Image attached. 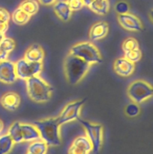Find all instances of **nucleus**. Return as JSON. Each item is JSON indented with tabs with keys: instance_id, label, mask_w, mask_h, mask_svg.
Segmentation results:
<instances>
[{
	"instance_id": "obj_23",
	"label": "nucleus",
	"mask_w": 153,
	"mask_h": 154,
	"mask_svg": "<svg viewBox=\"0 0 153 154\" xmlns=\"http://www.w3.org/2000/svg\"><path fill=\"white\" fill-rule=\"evenodd\" d=\"M72 144L85 151L90 153L92 151V145L91 141L88 138L86 135H81V136L77 137L74 140Z\"/></svg>"
},
{
	"instance_id": "obj_21",
	"label": "nucleus",
	"mask_w": 153,
	"mask_h": 154,
	"mask_svg": "<svg viewBox=\"0 0 153 154\" xmlns=\"http://www.w3.org/2000/svg\"><path fill=\"white\" fill-rule=\"evenodd\" d=\"M19 7L30 16L35 14L39 10V4L35 0H23Z\"/></svg>"
},
{
	"instance_id": "obj_9",
	"label": "nucleus",
	"mask_w": 153,
	"mask_h": 154,
	"mask_svg": "<svg viewBox=\"0 0 153 154\" xmlns=\"http://www.w3.org/2000/svg\"><path fill=\"white\" fill-rule=\"evenodd\" d=\"M118 21L121 26L128 31L140 32L142 29V23L139 18L129 12L118 14Z\"/></svg>"
},
{
	"instance_id": "obj_6",
	"label": "nucleus",
	"mask_w": 153,
	"mask_h": 154,
	"mask_svg": "<svg viewBox=\"0 0 153 154\" xmlns=\"http://www.w3.org/2000/svg\"><path fill=\"white\" fill-rule=\"evenodd\" d=\"M86 130V136L91 141L92 145V151L98 153L100 150L103 141V126L99 123H93L86 120L77 119Z\"/></svg>"
},
{
	"instance_id": "obj_2",
	"label": "nucleus",
	"mask_w": 153,
	"mask_h": 154,
	"mask_svg": "<svg viewBox=\"0 0 153 154\" xmlns=\"http://www.w3.org/2000/svg\"><path fill=\"white\" fill-rule=\"evenodd\" d=\"M33 124L37 127L40 133V139L44 141L47 146L56 147L61 144L59 127L56 117L44 119L34 122Z\"/></svg>"
},
{
	"instance_id": "obj_30",
	"label": "nucleus",
	"mask_w": 153,
	"mask_h": 154,
	"mask_svg": "<svg viewBox=\"0 0 153 154\" xmlns=\"http://www.w3.org/2000/svg\"><path fill=\"white\" fill-rule=\"evenodd\" d=\"M10 19V15L6 9L0 8V23H8Z\"/></svg>"
},
{
	"instance_id": "obj_13",
	"label": "nucleus",
	"mask_w": 153,
	"mask_h": 154,
	"mask_svg": "<svg viewBox=\"0 0 153 154\" xmlns=\"http://www.w3.org/2000/svg\"><path fill=\"white\" fill-rule=\"evenodd\" d=\"M44 51L41 46L37 44L31 45L26 51L24 59L32 63H42L44 59Z\"/></svg>"
},
{
	"instance_id": "obj_11",
	"label": "nucleus",
	"mask_w": 153,
	"mask_h": 154,
	"mask_svg": "<svg viewBox=\"0 0 153 154\" xmlns=\"http://www.w3.org/2000/svg\"><path fill=\"white\" fill-rule=\"evenodd\" d=\"M113 69L116 73L121 77H129L135 70L134 63L124 57L116 59L113 63Z\"/></svg>"
},
{
	"instance_id": "obj_34",
	"label": "nucleus",
	"mask_w": 153,
	"mask_h": 154,
	"mask_svg": "<svg viewBox=\"0 0 153 154\" xmlns=\"http://www.w3.org/2000/svg\"><path fill=\"white\" fill-rule=\"evenodd\" d=\"M8 23H0V32L4 34L8 31Z\"/></svg>"
},
{
	"instance_id": "obj_12",
	"label": "nucleus",
	"mask_w": 153,
	"mask_h": 154,
	"mask_svg": "<svg viewBox=\"0 0 153 154\" xmlns=\"http://www.w3.org/2000/svg\"><path fill=\"white\" fill-rule=\"evenodd\" d=\"M109 30L107 23L105 21H100L94 23L90 28L88 36L91 41H98L106 37Z\"/></svg>"
},
{
	"instance_id": "obj_7",
	"label": "nucleus",
	"mask_w": 153,
	"mask_h": 154,
	"mask_svg": "<svg viewBox=\"0 0 153 154\" xmlns=\"http://www.w3.org/2000/svg\"><path fill=\"white\" fill-rule=\"evenodd\" d=\"M14 65L16 77L22 80H27L40 75L43 69L42 63H32L24 58L17 60Z\"/></svg>"
},
{
	"instance_id": "obj_4",
	"label": "nucleus",
	"mask_w": 153,
	"mask_h": 154,
	"mask_svg": "<svg viewBox=\"0 0 153 154\" xmlns=\"http://www.w3.org/2000/svg\"><path fill=\"white\" fill-rule=\"evenodd\" d=\"M69 54L82 59L88 64H97L102 62V57L95 45L89 42H80L73 45Z\"/></svg>"
},
{
	"instance_id": "obj_22",
	"label": "nucleus",
	"mask_w": 153,
	"mask_h": 154,
	"mask_svg": "<svg viewBox=\"0 0 153 154\" xmlns=\"http://www.w3.org/2000/svg\"><path fill=\"white\" fill-rule=\"evenodd\" d=\"M14 145V142L8 134L0 136V154H8Z\"/></svg>"
},
{
	"instance_id": "obj_14",
	"label": "nucleus",
	"mask_w": 153,
	"mask_h": 154,
	"mask_svg": "<svg viewBox=\"0 0 153 154\" xmlns=\"http://www.w3.org/2000/svg\"><path fill=\"white\" fill-rule=\"evenodd\" d=\"M0 102L5 109L8 111H15L20 104V97L17 93L8 92L2 96Z\"/></svg>"
},
{
	"instance_id": "obj_3",
	"label": "nucleus",
	"mask_w": 153,
	"mask_h": 154,
	"mask_svg": "<svg viewBox=\"0 0 153 154\" xmlns=\"http://www.w3.org/2000/svg\"><path fill=\"white\" fill-rule=\"evenodd\" d=\"M26 81L27 93L32 100L37 103H44L51 99L52 87L40 76H33Z\"/></svg>"
},
{
	"instance_id": "obj_17",
	"label": "nucleus",
	"mask_w": 153,
	"mask_h": 154,
	"mask_svg": "<svg viewBox=\"0 0 153 154\" xmlns=\"http://www.w3.org/2000/svg\"><path fill=\"white\" fill-rule=\"evenodd\" d=\"M88 7L97 14L106 15L109 11L110 4L108 0H93Z\"/></svg>"
},
{
	"instance_id": "obj_24",
	"label": "nucleus",
	"mask_w": 153,
	"mask_h": 154,
	"mask_svg": "<svg viewBox=\"0 0 153 154\" xmlns=\"http://www.w3.org/2000/svg\"><path fill=\"white\" fill-rule=\"evenodd\" d=\"M122 48L124 53L128 52V51H134L135 49L139 48V45H138L137 41L134 38H128L125 40L123 42L122 45Z\"/></svg>"
},
{
	"instance_id": "obj_33",
	"label": "nucleus",
	"mask_w": 153,
	"mask_h": 154,
	"mask_svg": "<svg viewBox=\"0 0 153 154\" xmlns=\"http://www.w3.org/2000/svg\"><path fill=\"white\" fill-rule=\"evenodd\" d=\"M40 4L43 5H52L57 2V0H38Z\"/></svg>"
},
{
	"instance_id": "obj_25",
	"label": "nucleus",
	"mask_w": 153,
	"mask_h": 154,
	"mask_svg": "<svg viewBox=\"0 0 153 154\" xmlns=\"http://www.w3.org/2000/svg\"><path fill=\"white\" fill-rule=\"evenodd\" d=\"M140 112V109L139 105L134 102L128 104L124 108V114L128 117H136V116L139 115Z\"/></svg>"
},
{
	"instance_id": "obj_15",
	"label": "nucleus",
	"mask_w": 153,
	"mask_h": 154,
	"mask_svg": "<svg viewBox=\"0 0 153 154\" xmlns=\"http://www.w3.org/2000/svg\"><path fill=\"white\" fill-rule=\"evenodd\" d=\"M20 127L23 141L32 142V141L40 139V133H39L37 127L34 124L20 123Z\"/></svg>"
},
{
	"instance_id": "obj_37",
	"label": "nucleus",
	"mask_w": 153,
	"mask_h": 154,
	"mask_svg": "<svg viewBox=\"0 0 153 154\" xmlns=\"http://www.w3.org/2000/svg\"><path fill=\"white\" fill-rule=\"evenodd\" d=\"M4 38V34H3V33H1L0 32V43H1L2 40L3 38Z\"/></svg>"
},
{
	"instance_id": "obj_36",
	"label": "nucleus",
	"mask_w": 153,
	"mask_h": 154,
	"mask_svg": "<svg viewBox=\"0 0 153 154\" xmlns=\"http://www.w3.org/2000/svg\"><path fill=\"white\" fill-rule=\"evenodd\" d=\"M3 129H4V123H3V122L0 120V133L2 132Z\"/></svg>"
},
{
	"instance_id": "obj_38",
	"label": "nucleus",
	"mask_w": 153,
	"mask_h": 154,
	"mask_svg": "<svg viewBox=\"0 0 153 154\" xmlns=\"http://www.w3.org/2000/svg\"><path fill=\"white\" fill-rule=\"evenodd\" d=\"M26 154H32V153H28H28H26Z\"/></svg>"
},
{
	"instance_id": "obj_20",
	"label": "nucleus",
	"mask_w": 153,
	"mask_h": 154,
	"mask_svg": "<svg viewBox=\"0 0 153 154\" xmlns=\"http://www.w3.org/2000/svg\"><path fill=\"white\" fill-rule=\"evenodd\" d=\"M47 144L41 139L32 141L28 145V152L32 154H46L47 151Z\"/></svg>"
},
{
	"instance_id": "obj_18",
	"label": "nucleus",
	"mask_w": 153,
	"mask_h": 154,
	"mask_svg": "<svg viewBox=\"0 0 153 154\" xmlns=\"http://www.w3.org/2000/svg\"><path fill=\"white\" fill-rule=\"evenodd\" d=\"M31 16L28 15V14L26 13L22 9L18 7L17 8L15 9L14 11L12 14V20L16 25L22 26L24 24L27 23L29 21Z\"/></svg>"
},
{
	"instance_id": "obj_32",
	"label": "nucleus",
	"mask_w": 153,
	"mask_h": 154,
	"mask_svg": "<svg viewBox=\"0 0 153 154\" xmlns=\"http://www.w3.org/2000/svg\"><path fill=\"white\" fill-rule=\"evenodd\" d=\"M8 55H9L8 53L6 52L2 48L0 47V62L8 60Z\"/></svg>"
},
{
	"instance_id": "obj_31",
	"label": "nucleus",
	"mask_w": 153,
	"mask_h": 154,
	"mask_svg": "<svg viewBox=\"0 0 153 154\" xmlns=\"http://www.w3.org/2000/svg\"><path fill=\"white\" fill-rule=\"evenodd\" d=\"M89 153L71 144L68 150V154H88Z\"/></svg>"
},
{
	"instance_id": "obj_27",
	"label": "nucleus",
	"mask_w": 153,
	"mask_h": 154,
	"mask_svg": "<svg viewBox=\"0 0 153 154\" xmlns=\"http://www.w3.org/2000/svg\"><path fill=\"white\" fill-rule=\"evenodd\" d=\"M15 42L14 39L10 38L4 37V38L2 40L1 43H0V47L2 48L8 54L11 53L12 51L14 50L15 48Z\"/></svg>"
},
{
	"instance_id": "obj_10",
	"label": "nucleus",
	"mask_w": 153,
	"mask_h": 154,
	"mask_svg": "<svg viewBox=\"0 0 153 154\" xmlns=\"http://www.w3.org/2000/svg\"><path fill=\"white\" fill-rule=\"evenodd\" d=\"M16 79L14 63L8 60L0 62V81L6 84H11Z\"/></svg>"
},
{
	"instance_id": "obj_35",
	"label": "nucleus",
	"mask_w": 153,
	"mask_h": 154,
	"mask_svg": "<svg viewBox=\"0 0 153 154\" xmlns=\"http://www.w3.org/2000/svg\"><path fill=\"white\" fill-rule=\"evenodd\" d=\"M82 2H83V4H84V5H86V6H89L90 5V4H91L92 3V2L93 1V0H82Z\"/></svg>"
},
{
	"instance_id": "obj_28",
	"label": "nucleus",
	"mask_w": 153,
	"mask_h": 154,
	"mask_svg": "<svg viewBox=\"0 0 153 154\" xmlns=\"http://www.w3.org/2000/svg\"><path fill=\"white\" fill-rule=\"evenodd\" d=\"M115 11L118 14L128 13L130 11V6L128 3L126 2L125 1H119L116 4Z\"/></svg>"
},
{
	"instance_id": "obj_26",
	"label": "nucleus",
	"mask_w": 153,
	"mask_h": 154,
	"mask_svg": "<svg viewBox=\"0 0 153 154\" xmlns=\"http://www.w3.org/2000/svg\"><path fill=\"white\" fill-rule=\"evenodd\" d=\"M124 57L131 63H135L140 61V60L142 57V53H141L140 48H137V49H135L134 51L125 52L124 54Z\"/></svg>"
},
{
	"instance_id": "obj_1",
	"label": "nucleus",
	"mask_w": 153,
	"mask_h": 154,
	"mask_svg": "<svg viewBox=\"0 0 153 154\" xmlns=\"http://www.w3.org/2000/svg\"><path fill=\"white\" fill-rule=\"evenodd\" d=\"M91 65L82 59L68 54L64 62V72L68 82L76 85L88 73Z\"/></svg>"
},
{
	"instance_id": "obj_29",
	"label": "nucleus",
	"mask_w": 153,
	"mask_h": 154,
	"mask_svg": "<svg viewBox=\"0 0 153 154\" xmlns=\"http://www.w3.org/2000/svg\"><path fill=\"white\" fill-rule=\"evenodd\" d=\"M66 2L72 11H77L81 10L84 6L82 0H67Z\"/></svg>"
},
{
	"instance_id": "obj_19",
	"label": "nucleus",
	"mask_w": 153,
	"mask_h": 154,
	"mask_svg": "<svg viewBox=\"0 0 153 154\" xmlns=\"http://www.w3.org/2000/svg\"><path fill=\"white\" fill-rule=\"evenodd\" d=\"M8 134L12 138L14 144H20L23 141L20 122H14V123H12L11 126L9 128Z\"/></svg>"
},
{
	"instance_id": "obj_16",
	"label": "nucleus",
	"mask_w": 153,
	"mask_h": 154,
	"mask_svg": "<svg viewBox=\"0 0 153 154\" xmlns=\"http://www.w3.org/2000/svg\"><path fill=\"white\" fill-rule=\"evenodd\" d=\"M54 12L61 20L66 22L69 20L71 16L72 11L69 8L66 1H58L54 4Z\"/></svg>"
},
{
	"instance_id": "obj_5",
	"label": "nucleus",
	"mask_w": 153,
	"mask_h": 154,
	"mask_svg": "<svg viewBox=\"0 0 153 154\" xmlns=\"http://www.w3.org/2000/svg\"><path fill=\"white\" fill-rule=\"evenodd\" d=\"M127 93L133 102L140 104L152 96L153 89L151 84L147 81L136 80L128 86Z\"/></svg>"
},
{
	"instance_id": "obj_8",
	"label": "nucleus",
	"mask_w": 153,
	"mask_h": 154,
	"mask_svg": "<svg viewBox=\"0 0 153 154\" xmlns=\"http://www.w3.org/2000/svg\"><path fill=\"white\" fill-rule=\"evenodd\" d=\"M86 99L75 101L66 105L61 111L59 115L56 117L60 126L65 123L77 120L80 117V110L84 105Z\"/></svg>"
}]
</instances>
